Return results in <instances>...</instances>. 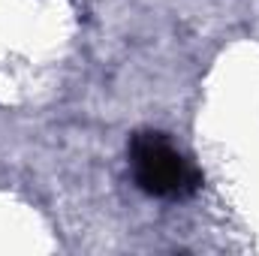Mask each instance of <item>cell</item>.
<instances>
[{
    "mask_svg": "<svg viewBox=\"0 0 259 256\" xmlns=\"http://www.w3.org/2000/svg\"><path fill=\"white\" fill-rule=\"evenodd\" d=\"M130 163L136 184L151 196H187L196 190L193 166L178 154V148L157 133H142L130 145Z\"/></svg>",
    "mask_w": 259,
    "mask_h": 256,
    "instance_id": "1",
    "label": "cell"
}]
</instances>
